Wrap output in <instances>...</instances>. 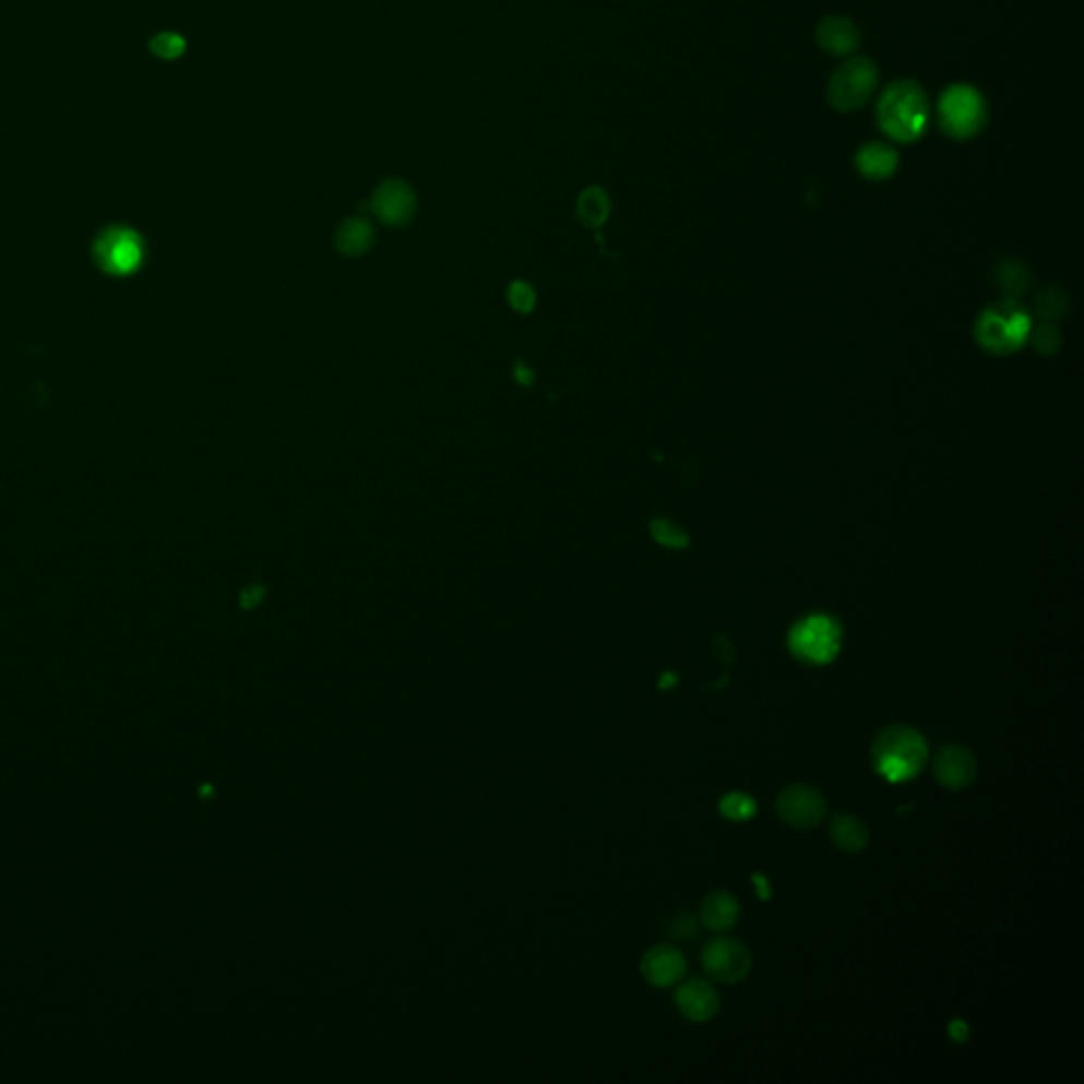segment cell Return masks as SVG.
<instances>
[{
	"label": "cell",
	"instance_id": "cell-1",
	"mask_svg": "<svg viewBox=\"0 0 1084 1084\" xmlns=\"http://www.w3.org/2000/svg\"><path fill=\"white\" fill-rule=\"evenodd\" d=\"M873 767L883 779L898 784L917 777L928 759V741L917 729L907 725H892L881 729L871 746Z\"/></svg>",
	"mask_w": 1084,
	"mask_h": 1084
},
{
	"label": "cell",
	"instance_id": "cell-2",
	"mask_svg": "<svg viewBox=\"0 0 1084 1084\" xmlns=\"http://www.w3.org/2000/svg\"><path fill=\"white\" fill-rule=\"evenodd\" d=\"M930 103L915 81H896L888 85L877 105L879 128L894 141H917L928 126Z\"/></svg>",
	"mask_w": 1084,
	"mask_h": 1084
},
{
	"label": "cell",
	"instance_id": "cell-3",
	"mask_svg": "<svg viewBox=\"0 0 1084 1084\" xmlns=\"http://www.w3.org/2000/svg\"><path fill=\"white\" fill-rule=\"evenodd\" d=\"M985 98L970 85H951L939 103V123L951 139H973L985 128Z\"/></svg>",
	"mask_w": 1084,
	"mask_h": 1084
},
{
	"label": "cell",
	"instance_id": "cell-4",
	"mask_svg": "<svg viewBox=\"0 0 1084 1084\" xmlns=\"http://www.w3.org/2000/svg\"><path fill=\"white\" fill-rule=\"evenodd\" d=\"M790 653L807 665L833 664L839 655L841 626L824 615L799 621L788 635Z\"/></svg>",
	"mask_w": 1084,
	"mask_h": 1084
},
{
	"label": "cell",
	"instance_id": "cell-5",
	"mask_svg": "<svg viewBox=\"0 0 1084 1084\" xmlns=\"http://www.w3.org/2000/svg\"><path fill=\"white\" fill-rule=\"evenodd\" d=\"M879 72L869 58L856 56L841 64L829 81V103L841 112L858 110L871 100Z\"/></svg>",
	"mask_w": 1084,
	"mask_h": 1084
},
{
	"label": "cell",
	"instance_id": "cell-6",
	"mask_svg": "<svg viewBox=\"0 0 1084 1084\" xmlns=\"http://www.w3.org/2000/svg\"><path fill=\"white\" fill-rule=\"evenodd\" d=\"M701 966L710 979L735 985L752 970L750 949L731 937L714 939L701 951Z\"/></svg>",
	"mask_w": 1084,
	"mask_h": 1084
},
{
	"label": "cell",
	"instance_id": "cell-7",
	"mask_svg": "<svg viewBox=\"0 0 1084 1084\" xmlns=\"http://www.w3.org/2000/svg\"><path fill=\"white\" fill-rule=\"evenodd\" d=\"M775 811L782 822L797 831H807L818 826L826 813V799L824 795L807 784H790L786 786L777 799H775Z\"/></svg>",
	"mask_w": 1084,
	"mask_h": 1084
},
{
	"label": "cell",
	"instance_id": "cell-8",
	"mask_svg": "<svg viewBox=\"0 0 1084 1084\" xmlns=\"http://www.w3.org/2000/svg\"><path fill=\"white\" fill-rule=\"evenodd\" d=\"M932 771L943 788L962 790L977 779L979 763L968 748L960 743H946L934 754Z\"/></svg>",
	"mask_w": 1084,
	"mask_h": 1084
},
{
	"label": "cell",
	"instance_id": "cell-9",
	"mask_svg": "<svg viewBox=\"0 0 1084 1084\" xmlns=\"http://www.w3.org/2000/svg\"><path fill=\"white\" fill-rule=\"evenodd\" d=\"M371 209L388 227H403L416 214V193L405 180L390 178L378 187Z\"/></svg>",
	"mask_w": 1084,
	"mask_h": 1084
},
{
	"label": "cell",
	"instance_id": "cell-10",
	"mask_svg": "<svg viewBox=\"0 0 1084 1084\" xmlns=\"http://www.w3.org/2000/svg\"><path fill=\"white\" fill-rule=\"evenodd\" d=\"M687 960L674 944H655L642 957V975L653 987H669L684 977Z\"/></svg>",
	"mask_w": 1084,
	"mask_h": 1084
},
{
	"label": "cell",
	"instance_id": "cell-11",
	"mask_svg": "<svg viewBox=\"0 0 1084 1084\" xmlns=\"http://www.w3.org/2000/svg\"><path fill=\"white\" fill-rule=\"evenodd\" d=\"M676 1006L689 1021L703 1023L716 1016L720 1009V998L707 980L691 979L678 987Z\"/></svg>",
	"mask_w": 1084,
	"mask_h": 1084
},
{
	"label": "cell",
	"instance_id": "cell-12",
	"mask_svg": "<svg viewBox=\"0 0 1084 1084\" xmlns=\"http://www.w3.org/2000/svg\"><path fill=\"white\" fill-rule=\"evenodd\" d=\"M815 40L822 51L831 56H849L860 47V31L849 17L829 15L820 22L815 31Z\"/></svg>",
	"mask_w": 1084,
	"mask_h": 1084
},
{
	"label": "cell",
	"instance_id": "cell-13",
	"mask_svg": "<svg viewBox=\"0 0 1084 1084\" xmlns=\"http://www.w3.org/2000/svg\"><path fill=\"white\" fill-rule=\"evenodd\" d=\"M739 915H741L739 901L731 892H725V890H716V892L707 894L701 903V926L712 930V932H718V934L734 930L739 921Z\"/></svg>",
	"mask_w": 1084,
	"mask_h": 1084
},
{
	"label": "cell",
	"instance_id": "cell-14",
	"mask_svg": "<svg viewBox=\"0 0 1084 1084\" xmlns=\"http://www.w3.org/2000/svg\"><path fill=\"white\" fill-rule=\"evenodd\" d=\"M898 153L885 142H869L856 155L858 172L869 180H885L898 168Z\"/></svg>",
	"mask_w": 1084,
	"mask_h": 1084
},
{
	"label": "cell",
	"instance_id": "cell-15",
	"mask_svg": "<svg viewBox=\"0 0 1084 1084\" xmlns=\"http://www.w3.org/2000/svg\"><path fill=\"white\" fill-rule=\"evenodd\" d=\"M829 835L841 851H847V854H858V851L867 849V845L871 841L869 826L851 813H835L831 820Z\"/></svg>",
	"mask_w": 1084,
	"mask_h": 1084
},
{
	"label": "cell",
	"instance_id": "cell-16",
	"mask_svg": "<svg viewBox=\"0 0 1084 1084\" xmlns=\"http://www.w3.org/2000/svg\"><path fill=\"white\" fill-rule=\"evenodd\" d=\"M373 242H376L373 225L360 216L348 218L346 223H342V227L337 229V236H335L337 250L348 254V257L365 254L373 246Z\"/></svg>",
	"mask_w": 1084,
	"mask_h": 1084
},
{
	"label": "cell",
	"instance_id": "cell-17",
	"mask_svg": "<svg viewBox=\"0 0 1084 1084\" xmlns=\"http://www.w3.org/2000/svg\"><path fill=\"white\" fill-rule=\"evenodd\" d=\"M608 212H610L608 195L601 189H597V187L587 189L579 198V216L589 227H599L608 218Z\"/></svg>",
	"mask_w": 1084,
	"mask_h": 1084
},
{
	"label": "cell",
	"instance_id": "cell-18",
	"mask_svg": "<svg viewBox=\"0 0 1084 1084\" xmlns=\"http://www.w3.org/2000/svg\"><path fill=\"white\" fill-rule=\"evenodd\" d=\"M718 811L731 822H746L754 818L757 801L746 793H727L718 803Z\"/></svg>",
	"mask_w": 1084,
	"mask_h": 1084
},
{
	"label": "cell",
	"instance_id": "cell-19",
	"mask_svg": "<svg viewBox=\"0 0 1084 1084\" xmlns=\"http://www.w3.org/2000/svg\"><path fill=\"white\" fill-rule=\"evenodd\" d=\"M106 259L115 265H130L139 257L136 238L130 234H112L110 240H106Z\"/></svg>",
	"mask_w": 1084,
	"mask_h": 1084
},
{
	"label": "cell",
	"instance_id": "cell-20",
	"mask_svg": "<svg viewBox=\"0 0 1084 1084\" xmlns=\"http://www.w3.org/2000/svg\"><path fill=\"white\" fill-rule=\"evenodd\" d=\"M184 47H187L184 38L175 33H162L151 40V51L164 60H175L178 56H182Z\"/></svg>",
	"mask_w": 1084,
	"mask_h": 1084
},
{
	"label": "cell",
	"instance_id": "cell-21",
	"mask_svg": "<svg viewBox=\"0 0 1084 1084\" xmlns=\"http://www.w3.org/2000/svg\"><path fill=\"white\" fill-rule=\"evenodd\" d=\"M507 297H509V303L513 306V310H517L522 314H529L532 308L536 306V293H534V288L522 281L513 282L509 286V295Z\"/></svg>",
	"mask_w": 1084,
	"mask_h": 1084
},
{
	"label": "cell",
	"instance_id": "cell-22",
	"mask_svg": "<svg viewBox=\"0 0 1084 1084\" xmlns=\"http://www.w3.org/2000/svg\"><path fill=\"white\" fill-rule=\"evenodd\" d=\"M669 934L674 939H682V941H691L693 937H698V921L691 913H680L674 921H671V928H669Z\"/></svg>",
	"mask_w": 1084,
	"mask_h": 1084
},
{
	"label": "cell",
	"instance_id": "cell-23",
	"mask_svg": "<svg viewBox=\"0 0 1084 1084\" xmlns=\"http://www.w3.org/2000/svg\"><path fill=\"white\" fill-rule=\"evenodd\" d=\"M653 534H655V538H657L659 543L669 545V547H682V545H684V536H682V532H680V529H676V527H671L669 524H665V522H655V524H653Z\"/></svg>",
	"mask_w": 1084,
	"mask_h": 1084
},
{
	"label": "cell",
	"instance_id": "cell-24",
	"mask_svg": "<svg viewBox=\"0 0 1084 1084\" xmlns=\"http://www.w3.org/2000/svg\"><path fill=\"white\" fill-rule=\"evenodd\" d=\"M714 655H716V657H718V662H723V664H734V644H731L727 638H716V642H714Z\"/></svg>",
	"mask_w": 1084,
	"mask_h": 1084
},
{
	"label": "cell",
	"instance_id": "cell-25",
	"mask_svg": "<svg viewBox=\"0 0 1084 1084\" xmlns=\"http://www.w3.org/2000/svg\"><path fill=\"white\" fill-rule=\"evenodd\" d=\"M515 380H517L520 384L529 385L534 382V371H529V369L525 367L524 362H517V365H515Z\"/></svg>",
	"mask_w": 1084,
	"mask_h": 1084
},
{
	"label": "cell",
	"instance_id": "cell-26",
	"mask_svg": "<svg viewBox=\"0 0 1084 1084\" xmlns=\"http://www.w3.org/2000/svg\"><path fill=\"white\" fill-rule=\"evenodd\" d=\"M263 595H265V589H263V587H259V585H257V587H250V589H248L245 594V606H254V604H259V601L263 599Z\"/></svg>",
	"mask_w": 1084,
	"mask_h": 1084
},
{
	"label": "cell",
	"instance_id": "cell-27",
	"mask_svg": "<svg viewBox=\"0 0 1084 1084\" xmlns=\"http://www.w3.org/2000/svg\"><path fill=\"white\" fill-rule=\"evenodd\" d=\"M754 879H757V883H759V888H761V896H763V901H767V898H770V890H767V881H765V877L757 874Z\"/></svg>",
	"mask_w": 1084,
	"mask_h": 1084
}]
</instances>
